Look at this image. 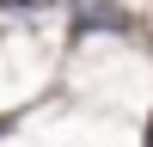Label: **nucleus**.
<instances>
[{
	"mask_svg": "<svg viewBox=\"0 0 153 147\" xmlns=\"http://www.w3.org/2000/svg\"><path fill=\"white\" fill-rule=\"evenodd\" d=\"M49 0H0V12H43Z\"/></svg>",
	"mask_w": 153,
	"mask_h": 147,
	"instance_id": "nucleus-1",
	"label": "nucleus"
}]
</instances>
